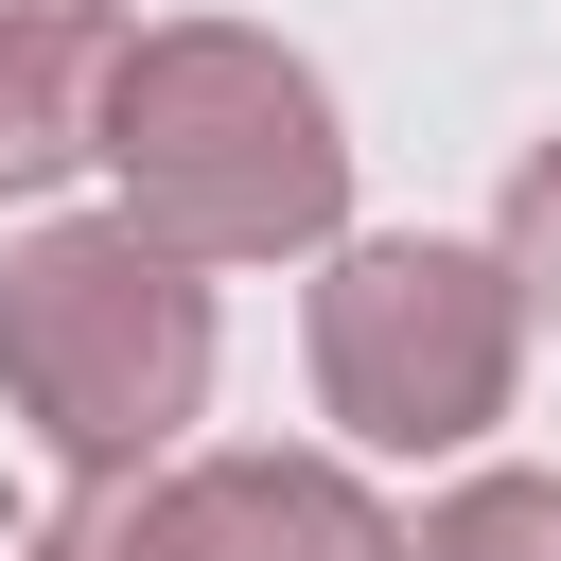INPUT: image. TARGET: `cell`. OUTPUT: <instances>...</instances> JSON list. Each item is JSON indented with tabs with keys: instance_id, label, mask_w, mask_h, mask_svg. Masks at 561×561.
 I'll use <instances>...</instances> for the list:
<instances>
[{
	"instance_id": "obj_2",
	"label": "cell",
	"mask_w": 561,
	"mask_h": 561,
	"mask_svg": "<svg viewBox=\"0 0 561 561\" xmlns=\"http://www.w3.org/2000/svg\"><path fill=\"white\" fill-rule=\"evenodd\" d=\"M0 403L70 473H158V438L210 403V280L123 228H35L0 263Z\"/></svg>"
},
{
	"instance_id": "obj_8",
	"label": "cell",
	"mask_w": 561,
	"mask_h": 561,
	"mask_svg": "<svg viewBox=\"0 0 561 561\" xmlns=\"http://www.w3.org/2000/svg\"><path fill=\"white\" fill-rule=\"evenodd\" d=\"M491 263H508V298H526V316H561V140H526V158H508Z\"/></svg>"
},
{
	"instance_id": "obj_4",
	"label": "cell",
	"mask_w": 561,
	"mask_h": 561,
	"mask_svg": "<svg viewBox=\"0 0 561 561\" xmlns=\"http://www.w3.org/2000/svg\"><path fill=\"white\" fill-rule=\"evenodd\" d=\"M158 491H175V561H386L403 543L333 456H193Z\"/></svg>"
},
{
	"instance_id": "obj_3",
	"label": "cell",
	"mask_w": 561,
	"mask_h": 561,
	"mask_svg": "<svg viewBox=\"0 0 561 561\" xmlns=\"http://www.w3.org/2000/svg\"><path fill=\"white\" fill-rule=\"evenodd\" d=\"M508 368H526V298L491 245H438V228H386V245H333L316 280V403L368 438V456H456L508 421Z\"/></svg>"
},
{
	"instance_id": "obj_5",
	"label": "cell",
	"mask_w": 561,
	"mask_h": 561,
	"mask_svg": "<svg viewBox=\"0 0 561 561\" xmlns=\"http://www.w3.org/2000/svg\"><path fill=\"white\" fill-rule=\"evenodd\" d=\"M105 88H123V18L105 0H0V193H53L105 158Z\"/></svg>"
},
{
	"instance_id": "obj_6",
	"label": "cell",
	"mask_w": 561,
	"mask_h": 561,
	"mask_svg": "<svg viewBox=\"0 0 561 561\" xmlns=\"http://www.w3.org/2000/svg\"><path fill=\"white\" fill-rule=\"evenodd\" d=\"M386 561H561V473H473V491H438Z\"/></svg>"
},
{
	"instance_id": "obj_1",
	"label": "cell",
	"mask_w": 561,
	"mask_h": 561,
	"mask_svg": "<svg viewBox=\"0 0 561 561\" xmlns=\"http://www.w3.org/2000/svg\"><path fill=\"white\" fill-rule=\"evenodd\" d=\"M105 175H123V210H140L175 263H280V245H333V210H351L333 88H316L280 35H245V18L123 35Z\"/></svg>"
},
{
	"instance_id": "obj_7",
	"label": "cell",
	"mask_w": 561,
	"mask_h": 561,
	"mask_svg": "<svg viewBox=\"0 0 561 561\" xmlns=\"http://www.w3.org/2000/svg\"><path fill=\"white\" fill-rule=\"evenodd\" d=\"M35 561H175V491H158V473H88V491L35 526Z\"/></svg>"
}]
</instances>
